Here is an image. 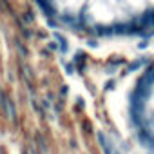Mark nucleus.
<instances>
[{
	"instance_id": "obj_2",
	"label": "nucleus",
	"mask_w": 154,
	"mask_h": 154,
	"mask_svg": "<svg viewBox=\"0 0 154 154\" xmlns=\"http://www.w3.org/2000/svg\"><path fill=\"white\" fill-rule=\"evenodd\" d=\"M127 123L134 138L154 150V60L136 76L129 89Z\"/></svg>"
},
{
	"instance_id": "obj_1",
	"label": "nucleus",
	"mask_w": 154,
	"mask_h": 154,
	"mask_svg": "<svg viewBox=\"0 0 154 154\" xmlns=\"http://www.w3.org/2000/svg\"><path fill=\"white\" fill-rule=\"evenodd\" d=\"M56 27L87 38L154 33V0H35Z\"/></svg>"
}]
</instances>
